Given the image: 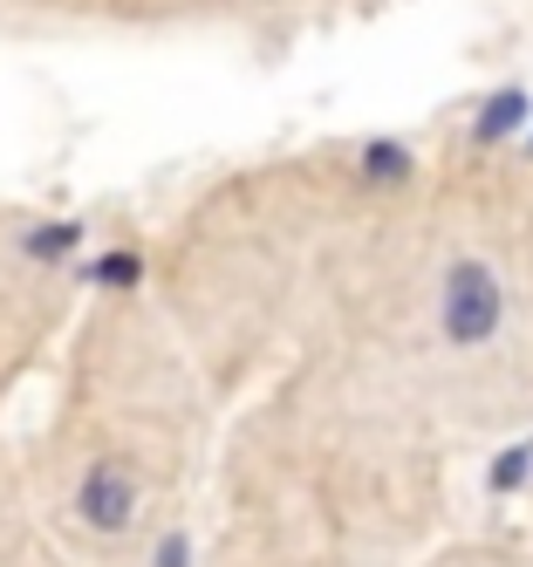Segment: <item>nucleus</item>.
<instances>
[{"label":"nucleus","mask_w":533,"mask_h":567,"mask_svg":"<svg viewBox=\"0 0 533 567\" xmlns=\"http://www.w3.org/2000/svg\"><path fill=\"white\" fill-rule=\"evenodd\" d=\"M308 355L403 390L459 452L533 431V151L424 144L377 198Z\"/></svg>","instance_id":"obj_1"},{"label":"nucleus","mask_w":533,"mask_h":567,"mask_svg":"<svg viewBox=\"0 0 533 567\" xmlns=\"http://www.w3.org/2000/svg\"><path fill=\"white\" fill-rule=\"evenodd\" d=\"M459 465L403 390L295 355L219 411L192 567H418L459 526Z\"/></svg>","instance_id":"obj_2"},{"label":"nucleus","mask_w":533,"mask_h":567,"mask_svg":"<svg viewBox=\"0 0 533 567\" xmlns=\"http://www.w3.org/2000/svg\"><path fill=\"white\" fill-rule=\"evenodd\" d=\"M226 403L144 274L90 280L14 431L0 506L96 567H192Z\"/></svg>","instance_id":"obj_3"},{"label":"nucleus","mask_w":533,"mask_h":567,"mask_svg":"<svg viewBox=\"0 0 533 567\" xmlns=\"http://www.w3.org/2000/svg\"><path fill=\"white\" fill-rule=\"evenodd\" d=\"M418 151L424 144L397 131H342L260 151L205 178L151 233L137 274L219 403L315 349L349 239Z\"/></svg>","instance_id":"obj_4"},{"label":"nucleus","mask_w":533,"mask_h":567,"mask_svg":"<svg viewBox=\"0 0 533 567\" xmlns=\"http://www.w3.org/2000/svg\"><path fill=\"white\" fill-rule=\"evenodd\" d=\"M82 295H90L82 226L28 198H0V478L14 458L21 403L49 377Z\"/></svg>","instance_id":"obj_5"},{"label":"nucleus","mask_w":533,"mask_h":567,"mask_svg":"<svg viewBox=\"0 0 533 567\" xmlns=\"http://www.w3.org/2000/svg\"><path fill=\"white\" fill-rule=\"evenodd\" d=\"M362 0H0V14L49 34H110V42H295L336 28Z\"/></svg>","instance_id":"obj_6"},{"label":"nucleus","mask_w":533,"mask_h":567,"mask_svg":"<svg viewBox=\"0 0 533 567\" xmlns=\"http://www.w3.org/2000/svg\"><path fill=\"white\" fill-rule=\"evenodd\" d=\"M418 567H533V547L513 519L506 526H451Z\"/></svg>","instance_id":"obj_7"},{"label":"nucleus","mask_w":533,"mask_h":567,"mask_svg":"<svg viewBox=\"0 0 533 567\" xmlns=\"http://www.w3.org/2000/svg\"><path fill=\"white\" fill-rule=\"evenodd\" d=\"M0 567H96V560H75V554L49 547V540H41L21 513L0 506Z\"/></svg>","instance_id":"obj_8"},{"label":"nucleus","mask_w":533,"mask_h":567,"mask_svg":"<svg viewBox=\"0 0 533 567\" xmlns=\"http://www.w3.org/2000/svg\"><path fill=\"white\" fill-rule=\"evenodd\" d=\"M520 534H526V547H533V465H526V485H520Z\"/></svg>","instance_id":"obj_9"}]
</instances>
